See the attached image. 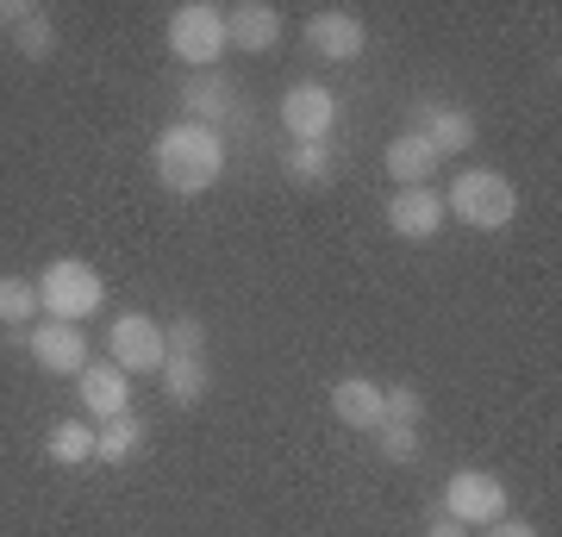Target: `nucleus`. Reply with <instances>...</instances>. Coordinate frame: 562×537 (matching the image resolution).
I'll return each instance as SVG.
<instances>
[{
	"instance_id": "obj_1",
	"label": "nucleus",
	"mask_w": 562,
	"mask_h": 537,
	"mask_svg": "<svg viewBox=\"0 0 562 537\" xmlns=\"http://www.w3.org/2000/svg\"><path fill=\"white\" fill-rule=\"evenodd\" d=\"M150 169H157V181L169 194H206V188H220V176H225V138L213 125L176 120L157 138V150H150Z\"/></svg>"
},
{
	"instance_id": "obj_2",
	"label": "nucleus",
	"mask_w": 562,
	"mask_h": 537,
	"mask_svg": "<svg viewBox=\"0 0 562 537\" xmlns=\"http://www.w3.org/2000/svg\"><path fill=\"white\" fill-rule=\"evenodd\" d=\"M443 213L469 232H506L519 220V188L501 176V169H462L443 194Z\"/></svg>"
},
{
	"instance_id": "obj_3",
	"label": "nucleus",
	"mask_w": 562,
	"mask_h": 537,
	"mask_svg": "<svg viewBox=\"0 0 562 537\" xmlns=\"http://www.w3.org/2000/svg\"><path fill=\"white\" fill-rule=\"evenodd\" d=\"M106 300V281L94 262L81 257H57L50 269L38 276V313L44 318H63V325H81V318H94Z\"/></svg>"
},
{
	"instance_id": "obj_4",
	"label": "nucleus",
	"mask_w": 562,
	"mask_h": 537,
	"mask_svg": "<svg viewBox=\"0 0 562 537\" xmlns=\"http://www.w3.org/2000/svg\"><path fill=\"white\" fill-rule=\"evenodd\" d=\"M225 51H232L225 7H213V0H188V7H176V13H169V57L188 63L194 76H201V69H213Z\"/></svg>"
},
{
	"instance_id": "obj_5",
	"label": "nucleus",
	"mask_w": 562,
	"mask_h": 537,
	"mask_svg": "<svg viewBox=\"0 0 562 537\" xmlns=\"http://www.w3.org/2000/svg\"><path fill=\"white\" fill-rule=\"evenodd\" d=\"M169 357H162V369H157V381H162V394L176 400V406H194V400H206V332H201V318H176L169 332Z\"/></svg>"
},
{
	"instance_id": "obj_6",
	"label": "nucleus",
	"mask_w": 562,
	"mask_h": 537,
	"mask_svg": "<svg viewBox=\"0 0 562 537\" xmlns=\"http://www.w3.org/2000/svg\"><path fill=\"white\" fill-rule=\"evenodd\" d=\"M443 518H457L462 532H487V525H501L506 518L501 476H487V469H457L450 488H443Z\"/></svg>"
},
{
	"instance_id": "obj_7",
	"label": "nucleus",
	"mask_w": 562,
	"mask_h": 537,
	"mask_svg": "<svg viewBox=\"0 0 562 537\" xmlns=\"http://www.w3.org/2000/svg\"><path fill=\"white\" fill-rule=\"evenodd\" d=\"M169 357V338L150 313H120L106 325V362H120L125 376H157Z\"/></svg>"
},
{
	"instance_id": "obj_8",
	"label": "nucleus",
	"mask_w": 562,
	"mask_h": 537,
	"mask_svg": "<svg viewBox=\"0 0 562 537\" xmlns=\"http://www.w3.org/2000/svg\"><path fill=\"white\" fill-rule=\"evenodd\" d=\"M281 125L294 144H331V125H338V94L325 81H294L281 88Z\"/></svg>"
},
{
	"instance_id": "obj_9",
	"label": "nucleus",
	"mask_w": 562,
	"mask_h": 537,
	"mask_svg": "<svg viewBox=\"0 0 562 537\" xmlns=\"http://www.w3.org/2000/svg\"><path fill=\"white\" fill-rule=\"evenodd\" d=\"M25 350H32V362H38L44 376H81L94 362L81 325H63V318H32L25 325Z\"/></svg>"
},
{
	"instance_id": "obj_10",
	"label": "nucleus",
	"mask_w": 562,
	"mask_h": 537,
	"mask_svg": "<svg viewBox=\"0 0 562 537\" xmlns=\"http://www.w3.org/2000/svg\"><path fill=\"white\" fill-rule=\"evenodd\" d=\"M413 138H425L438 157H462V150H475V120L462 113V107H443V100H419L413 107V125H406Z\"/></svg>"
},
{
	"instance_id": "obj_11",
	"label": "nucleus",
	"mask_w": 562,
	"mask_h": 537,
	"mask_svg": "<svg viewBox=\"0 0 562 537\" xmlns=\"http://www.w3.org/2000/svg\"><path fill=\"white\" fill-rule=\"evenodd\" d=\"M362 44H369V32H362V20L350 13V7H319V13L306 20V51L325 57V63L362 57Z\"/></svg>"
},
{
	"instance_id": "obj_12",
	"label": "nucleus",
	"mask_w": 562,
	"mask_h": 537,
	"mask_svg": "<svg viewBox=\"0 0 562 537\" xmlns=\"http://www.w3.org/2000/svg\"><path fill=\"white\" fill-rule=\"evenodd\" d=\"M443 194L438 188H401V194L387 200V225H394V238L406 244H431L443 232Z\"/></svg>"
},
{
	"instance_id": "obj_13",
	"label": "nucleus",
	"mask_w": 562,
	"mask_h": 537,
	"mask_svg": "<svg viewBox=\"0 0 562 537\" xmlns=\"http://www.w3.org/2000/svg\"><path fill=\"white\" fill-rule=\"evenodd\" d=\"M76 394H81V413L88 418H120V413H132V376H125L120 362H88L76 376Z\"/></svg>"
},
{
	"instance_id": "obj_14",
	"label": "nucleus",
	"mask_w": 562,
	"mask_h": 537,
	"mask_svg": "<svg viewBox=\"0 0 562 537\" xmlns=\"http://www.w3.org/2000/svg\"><path fill=\"white\" fill-rule=\"evenodd\" d=\"M331 418L350 425V432H382L387 425V388L369 376H344L331 388Z\"/></svg>"
},
{
	"instance_id": "obj_15",
	"label": "nucleus",
	"mask_w": 562,
	"mask_h": 537,
	"mask_svg": "<svg viewBox=\"0 0 562 537\" xmlns=\"http://www.w3.org/2000/svg\"><path fill=\"white\" fill-rule=\"evenodd\" d=\"M225 32H232V44H238V51H250V57H269V51L281 44V7H269V0L225 7Z\"/></svg>"
},
{
	"instance_id": "obj_16",
	"label": "nucleus",
	"mask_w": 562,
	"mask_h": 537,
	"mask_svg": "<svg viewBox=\"0 0 562 537\" xmlns=\"http://www.w3.org/2000/svg\"><path fill=\"white\" fill-rule=\"evenodd\" d=\"M382 169H387V181H394V188H431V176L443 169V157H438V150H431L425 138L401 132V138H387Z\"/></svg>"
},
{
	"instance_id": "obj_17",
	"label": "nucleus",
	"mask_w": 562,
	"mask_h": 537,
	"mask_svg": "<svg viewBox=\"0 0 562 537\" xmlns=\"http://www.w3.org/2000/svg\"><path fill=\"white\" fill-rule=\"evenodd\" d=\"M181 107H188L194 125H213V132H220V120L238 113V94H232V81H220L213 69H201V76L181 81Z\"/></svg>"
},
{
	"instance_id": "obj_18",
	"label": "nucleus",
	"mask_w": 562,
	"mask_h": 537,
	"mask_svg": "<svg viewBox=\"0 0 562 537\" xmlns=\"http://www.w3.org/2000/svg\"><path fill=\"white\" fill-rule=\"evenodd\" d=\"M44 457L57 462V469H81V462H94V425H88V418H63V425H50Z\"/></svg>"
},
{
	"instance_id": "obj_19",
	"label": "nucleus",
	"mask_w": 562,
	"mask_h": 537,
	"mask_svg": "<svg viewBox=\"0 0 562 537\" xmlns=\"http://www.w3.org/2000/svg\"><path fill=\"white\" fill-rule=\"evenodd\" d=\"M138 450H144L138 413H120V418H106V425H94V462H132Z\"/></svg>"
},
{
	"instance_id": "obj_20",
	"label": "nucleus",
	"mask_w": 562,
	"mask_h": 537,
	"mask_svg": "<svg viewBox=\"0 0 562 537\" xmlns=\"http://www.w3.org/2000/svg\"><path fill=\"white\" fill-rule=\"evenodd\" d=\"M288 176L301 181V188H331L338 150H331V144H294V150H288Z\"/></svg>"
},
{
	"instance_id": "obj_21",
	"label": "nucleus",
	"mask_w": 562,
	"mask_h": 537,
	"mask_svg": "<svg viewBox=\"0 0 562 537\" xmlns=\"http://www.w3.org/2000/svg\"><path fill=\"white\" fill-rule=\"evenodd\" d=\"M38 318V281H20V276H0V325L25 332Z\"/></svg>"
},
{
	"instance_id": "obj_22",
	"label": "nucleus",
	"mask_w": 562,
	"mask_h": 537,
	"mask_svg": "<svg viewBox=\"0 0 562 537\" xmlns=\"http://www.w3.org/2000/svg\"><path fill=\"white\" fill-rule=\"evenodd\" d=\"M13 44H20V57L44 63V57H50V51H57V25L44 20V13H32V20L20 25V38H13Z\"/></svg>"
},
{
	"instance_id": "obj_23",
	"label": "nucleus",
	"mask_w": 562,
	"mask_h": 537,
	"mask_svg": "<svg viewBox=\"0 0 562 537\" xmlns=\"http://www.w3.org/2000/svg\"><path fill=\"white\" fill-rule=\"evenodd\" d=\"M375 438H382V457L387 462H413V457H419V432H413V425H382Z\"/></svg>"
},
{
	"instance_id": "obj_24",
	"label": "nucleus",
	"mask_w": 562,
	"mask_h": 537,
	"mask_svg": "<svg viewBox=\"0 0 562 537\" xmlns=\"http://www.w3.org/2000/svg\"><path fill=\"white\" fill-rule=\"evenodd\" d=\"M419 413H425L419 388H387V425H419Z\"/></svg>"
},
{
	"instance_id": "obj_25",
	"label": "nucleus",
	"mask_w": 562,
	"mask_h": 537,
	"mask_svg": "<svg viewBox=\"0 0 562 537\" xmlns=\"http://www.w3.org/2000/svg\"><path fill=\"white\" fill-rule=\"evenodd\" d=\"M487 537H538L525 518H501V525H487Z\"/></svg>"
},
{
	"instance_id": "obj_26",
	"label": "nucleus",
	"mask_w": 562,
	"mask_h": 537,
	"mask_svg": "<svg viewBox=\"0 0 562 537\" xmlns=\"http://www.w3.org/2000/svg\"><path fill=\"white\" fill-rule=\"evenodd\" d=\"M32 13H38V7H25V0H7V7H0V25H25Z\"/></svg>"
},
{
	"instance_id": "obj_27",
	"label": "nucleus",
	"mask_w": 562,
	"mask_h": 537,
	"mask_svg": "<svg viewBox=\"0 0 562 537\" xmlns=\"http://www.w3.org/2000/svg\"><path fill=\"white\" fill-rule=\"evenodd\" d=\"M425 537H469V532H462L457 518H438V525H425Z\"/></svg>"
}]
</instances>
